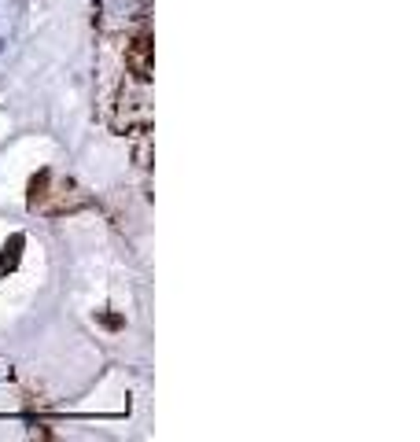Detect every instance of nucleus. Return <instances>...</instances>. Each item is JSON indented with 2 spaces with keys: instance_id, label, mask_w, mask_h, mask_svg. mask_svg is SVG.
Returning <instances> with one entry per match:
<instances>
[{
  "instance_id": "f257e3e1",
  "label": "nucleus",
  "mask_w": 420,
  "mask_h": 442,
  "mask_svg": "<svg viewBox=\"0 0 420 442\" xmlns=\"http://www.w3.org/2000/svg\"><path fill=\"white\" fill-rule=\"evenodd\" d=\"M19 247H23V236H15L12 240V247H4V254H0V269H15V262H19Z\"/></svg>"
}]
</instances>
